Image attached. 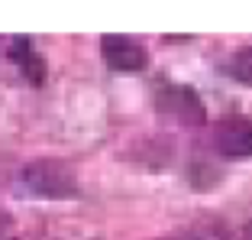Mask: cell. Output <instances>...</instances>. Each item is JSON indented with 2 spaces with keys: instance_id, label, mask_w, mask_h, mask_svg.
Returning <instances> with one entry per match:
<instances>
[{
  "instance_id": "6da1fadb",
  "label": "cell",
  "mask_w": 252,
  "mask_h": 240,
  "mask_svg": "<svg viewBox=\"0 0 252 240\" xmlns=\"http://www.w3.org/2000/svg\"><path fill=\"white\" fill-rule=\"evenodd\" d=\"M20 179L26 182V192H36V195L59 198V195H71L74 192V179L65 172V165L49 162V159L45 162H32Z\"/></svg>"
},
{
  "instance_id": "277c9868",
  "label": "cell",
  "mask_w": 252,
  "mask_h": 240,
  "mask_svg": "<svg viewBox=\"0 0 252 240\" xmlns=\"http://www.w3.org/2000/svg\"><path fill=\"white\" fill-rule=\"evenodd\" d=\"M158 107H162L165 114H175L178 120H188V123H197V120L204 117V107H200L197 94L181 88V84H165V88L158 91Z\"/></svg>"
},
{
  "instance_id": "3957f363",
  "label": "cell",
  "mask_w": 252,
  "mask_h": 240,
  "mask_svg": "<svg viewBox=\"0 0 252 240\" xmlns=\"http://www.w3.org/2000/svg\"><path fill=\"white\" fill-rule=\"evenodd\" d=\"M104 55L117 72H139L146 65V49L129 36H104Z\"/></svg>"
},
{
  "instance_id": "7a4b0ae2",
  "label": "cell",
  "mask_w": 252,
  "mask_h": 240,
  "mask_svg": "<svg viewBox=\"0 0 252 240\" xmlns=\"http://www.w3.org/2000/svg\"><path fill=\"white\" fill-rule=\"evenodd\" d=\"M214 146H217V153H223L230 159L252 156V120H246V117L220 120L214 130Z\"/></svg>"
},
{
  "instance_id": "52a82bcc",
  "label": "cell",
  "mask_w": 252,
  "mask_h": 240,
  "mask_svg": "<svg viewBox=\"0 0 252 240\" xmlns=\"http://www.w3.org/2000/svg\"><path fill=\"white\" fill-rule=\"evenodd\" d=\"M233 240H252V224H246V227H243V231H239Z\"/></svg>"
},
{
  "instance_id": "5b68a950",
  "label": "cell",
  "mask_w": 252,
  "mask_h": 240,
  "mask_svg": "<svg viewBox=\"0 0 252 240\" xmlns=\"http://www.w3.org/2000/svg\"><path fill=\"white\" fill-rule=\"evenodd\" d=\"M226 72H230L236 81L252 84V45H249V49H239V52L233 55L230 65H226Z\"/></svg>"
},
{
  "instance_id": "8992f818",
  "label": "cell",
  "mask_w": 252,
  "mask_h": 240,
  "mask_svg": "<svg viewBox=\"0 0 252 240\" xmlns=\"http://www.w3.org/2000/svg\"><path fill=\"white\" fill-rule=\"evenodd\" d=\"M0 240H13V234H10V227H7L3 218H0Z\"/></svg>"
}]
</instances>
